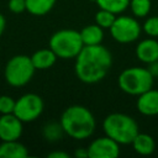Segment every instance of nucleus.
<instances>
[{"instance_id":"obj_17","label":"nucleus","mask_w":158,"mask_h":158,"mask_svg":"<svg viewBox=\"0 0 158 158\" xmlns=\"http://www.w3.org/2000/svg\"><path fill=\"white\" fill-rule=\"evenodd\" d=\"M57 0H26V11L33 16L47 15L56 5Z\"/></svg>"},{"instance_id":"obj_16","label":"nucleus","mask_w":158,"mask_h":158,"mask_svg":"<svg viewBox=\"0 0 158 158\" xmlns=\"http://www.w3.org/2000/svg\"><path fill=\"white\" fill-rule=\"evenodd\" d=\"M133 151L141 156H149L156 149V141L154 138L148 133L138 132L137 136L131 142Z\"/></svg>"},{"instance_id":"obj_12","label":"nucleus","mask_w":158,"mask_h":158,"mask_svg":"<svg viewBox=\"0 0 158 158\" xmlns=\"http://www.w3.org/2000/svg\"><path fill=\"white\" fill-rule=\"evenodd\" d=\"M136 57L146 64L158 60V41L153 37L139 41L136 46Z\"/></svg>"},{"instance_id":"obj_19","label":"nucleus","mask_w":158,"mask_h":158,"mask_svg":"<svg viewBox=\"0 0 158 158\" xmlns=\"http://www.w3.org/2000/svg\"><path fill=\"white\" fill-rule=\"evenodd\" d=\"M42 135H43L46 141L57 142V141L62 139L63 135H65V133L63 131V127H62L60 122H48L43 126Z\"/></svg>"},{"instance_id":"obj_26","label":"nucleus","mask_w":158,"mask_h":158,"mask_svg":"<svg viewBox=\"0 0 158 158\" xmlns=\"http://www.w3.org/2000/svg\"><path fill=\"white\" fill-rule=\"evenodd\" d=\"M147 69L154 78H158V60H154V62L147 64Z\"/></svg>"},{"instance_id":"obj_21","label":"nucleus","mask_w":158,"mask_h":158,"mask_svg":"<svg viewBox=\"0 0 158 158\" xmlns=\"http://www.w3.org/2000/svg\"><path fill=\"white\" fill-rule=\"evenodd\" d=\"M116 16H117V15H115V14L111 12V11L100 9V10L95 14L94 20H95V23H96V25H99V26L102 27L104 30H109V28L112 26V23H114Z\"/></svg>"},{"instance_id":"obj_15","label":"nucleus","mask_w":158,"mask_h":158,"mask_svg":"<svg viewBox=\"0 0 158 158\" xmlns=\"http://www.w3.org/2000/svg\"><path fill=\"white\" fill-rule=\"evenodd\" d=\"M80 37L84 46H95L101 44L104 41V28L96 23L88 25L80 31Z\"/></svg>"},{"instance_id":"obj_22","label":"nucleus","mask_w":158,"mask_h":158,"mask_svg":"<svg viewBox=\"0 0 158 158\" xmlns=\"http://www.w3.org/2000/svg\"><path fill=\"white\" fill-rule=\"evenodd\" d=\"M142 32L148 37L158 38V16H147L142 25Z\"/></svg>"},{"instance_id":"obj_14","label":"nucleus","mask_w":158,"mask_h":158,"mask_svg":"<svg viewBox=\"0 0 158 158\" xmlns=\"http://www.w3.org/2000/svg\"><path fill=\"white\" fill-rule=\"evenodd\" d=\"M57 56L56 53L48 47V48H41L37 49L32 56H31V60L37 69L40 70H44V69H49L52 65H54L56 60H57Z\"/></svg>"},{"instance_id":"obj_4","label":"nucleus","mask_w":158,"mask_h":158,"mask_svg":"<svg viewBox=\"0 0 158 158\" xmlns=\"http://www.w3.org/2000/svg\"><path fill=\"white\" fill-rule=\"evenodd\" d=\"M154 77L144 67H130L125 68L118 78V88L128 95L138 96L139 94L153 88Z\"/></svg>"},{"instance_id":"obj_27","label":"nucleus","mask_w":158,"mask_h":158,"mask_svg":"<svg viewBox=\"0 0 158 158\" xmlns=\"http://www.w3.org/2000/svg\"><path fill=\"white\" fill-rule=\"evenodd\" d=\"M74 157L75 158H89V152L88 148H77L74 152Z\"/></svg>"},{"instance_id":"obj_3","label":"nucleus","mask_w":158,"mask_h":158,"mask_svg":"<svg viewBox=\"0 0 158 158\" xmlns=\"http://www.w3.org/2000/svg\"><path fill=\"white\" fill-rule=\"evenodd\" d=\"M102 130L106 136L116 141L118 144H131L139 132L136 120L123 112L109 114L102 121Z\"/></svg>"},{"instance_id":"obj_10","label":"nucleus","mask_w":158,"mask_h":158,"mask_svg":"<svg viewBox=\"0 0 158 158\" xmlns=\"http://www.w3.org/2000/svg\"><path fill=\"white\" fill-rule=\"evenodd\" d=\"M23 122L15 114L0 116V141H16L21 137Z\"/></svg>"},{"instance_id":"obj_20","label":"nucleus","mask_w":158,"mask_h":158,"mask_svg":"<svg viewBox=\"0 0 158 158\" xmlns=\"http://www.w3.org/2000/svg\"><path fill=\"white\" fill-rule=\"evenodd\" d=\"M128 7L135 17L143 19L148 16L152 4H151V0H130Z\"/></svg>"},{"instance_id":"obj_23","label":"nucleus","mask_w":158,"mask_h":158,"mask_svg":"<svg viewBox=\"0 0 158 158\" xmlns=\"http://www.w3.org/2000/svg\"><path fill=\"white\" fill-rule=\"evenodd\" d=\"M16 100L10 95H0V114H14Z\"/></svg>"},{"instance_id":"obj_2","label":"nucleus","mask_w":158,"mask_h":158,"mask_svg":"<svg viewBox=\"0 0 158 158\" xmlns=\"http://www.w3.org/2000/svg\"><path fill=\"white\" fill-rule=\"evenodd\" d=\"M59 122L65 135L74 139L89 138L96 127L93 112L83 105H70L60 115Z\"/></svg>"},{"instance_id":"obj_24","label":"nucleus","mask_w":158,"mask_h":158,"mask_svg":"<svg viewBox=\"0 0 158 158\" xmlns=\"http://www.w3.org/2000/svg\"><path fill=\"white\" fill-rule=\"evenodd\" d=\"M7 7L12 14H22L26 11V0H9Z\"/></svg>"},{"instance_id":"obj_8","label":"nucleus","mask_w":158,"mask_h":158,"mask_svg":"<svg viewBox=\"0 0 158 158\" xmlns=\"http://www.w3.org/2000/svg\"><path fill=\"white\" fill-rule=\"evenodd\" d=\"M43 109H44L43 99L35 93H27L21 95L16 100L14 114L23 123H26L37 120L42 115Z\"/></svg>"},{"instance_id":"obj_28","label":"nucleus","mask_w":158,"mask_h":158,"mask_svg":"<svg viewBox=\"0 0 158 158\" xmlns=\"http://www.w3.org/2000/svg\"><path fill=\"white\" fill-rule=\"evenodd\" d=\"M5 28H6V19H5V16L0 12V37H1L2 33L5 32Z\"/></svg>"},{"instance_id":"obj_5","label":"nucleus","mask_w":158,"mask_h":158,"mask_svg":"<svg viewBox=\"0 0 158 158\" xmlns=\"http://www.w3.org/2000/svg\"><path fill=\"white\" fill-rule=\"evenodd\" d=\"M83 47L80 32L74 28L58 30L49 38V48L60 59L75 58Z\"/></svg>"},{"instance_id":"obj_6","label":"nucleus","mask_w":158,"mask_h":158,"mask_svg":"<svg viewBox=\"0 0 158 158\" xmlns=\"http://www.w3.org/2000/svg\"><path fill=\"white\" fill-rule=\"evenodd\" d=\"M35 72L36 68L31 60V57L17 54L6 62L4 68V77L9 85L14 88H21L31 81Z\"/></svg>"},{"instance_id":"obj_7","label":"nucleus","mask_w":158,"mask_h":158,"mask_svg":"<svg viewBox=\"0 0 158 158\" xmlns=\"http://www.w3.org/2000/svg\"><path fill=\"white\" fill-rule=\"evenodd\" d=\"M111 37L121 44L136 42L142 33V25L137 17L127 15H117L112 26L109 28Z\"/></svg>"},{"instance_id":"obj_9","label":"nucleus","mask_w":158,"mask_h":158,"mask_svg":"<svg viewBox=\"0 0 158 158\" xmlns=\"http://www.w3.org/2000/svg\"><path fill=\"white\" fill-rule=\"evenodd\" d=\"M86 148L89 158H116L120 154V144L106 135L93 139Z\"/></svg>"},{"instance_id":"obj_11","label":"nucleus","mask_w":158,"mask_h":158,"mask_svg":"<svg viewBox=\"0 0 158 158\" xmlns=\"http://www.w3.org/2000/svg\"><path fill=\"white\" fill-rule=\"evenodd\" d=\"M136 107L139 114L144 116L158 115V89L151 88L149 90L137 96Z\"/></svg>"},{"instance_id":"obj_29","label":"nucleus","mask_w":158,"mask_h":158,"mask_svg":"<svg viewBox=\"0 0 158 158\" xmlns=\"http://www.w3.org/2000/svg\"><path fill=\"white\" fill-rule=\"evenodd\" d=\"M90 1H94V2H95V1H96V0H90Z\"/></svg>"},{"instance_id":"obj_25","label":"nucleus","mask_w":158,"mask_h":158,"mask_svg":"<svg viewBox=\"0 0 158 158\" xmlns=\"http://www.w3.org/2000/svg\"><path fill=\"white\" fill-rule=\"evenodd\" d=\"M48 158H69V154L63 151H52L47 154Z\"/></svg>"},{"instance_id":"obj_13","label":"nucleus","mask_w":158,"mask_h":158,"mask_svg":"<svg viewBox=\"0 0 158 158\" xmlns=\"http://www.w3.org/2000/svg\"><path fill=\"white\" fill-rule=\"evenodd\" d=\"M28 149L25 144L16 141H1L0 143V158H26Z\"/></svg>"},{"instance_id":"obj_1","label":"nucleus","mask_w":158,"mask_h":158,"mask_svg":"<svg viewBox=\"0 0 158 158\" xmlns=\"http://www.w3.org/2000/svg\"><path fill=\"white\" fill-rule=\"evenodd\" d=\"M74 59L75 75L85 84H96L101 81L112 65V54L102 44L84 46Z\"/></svg>"},{"instance_id":"obj_18","label":"nucleus","mask_w":158,"mask_h":158,"mask_svg":"<svg viewBox=\"0 0 158 158\" xmlns=\"http://www.w3.org/2000/svg\"><path fill=\"white\" fill-rule=\"evenodd\" d=\"M99 9H104L114 12L115 15H120L128 9L130 0H96L95 1Z\"/></svg>"}]
</instances>
